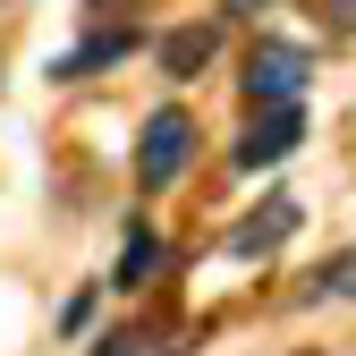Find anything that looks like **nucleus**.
<instances>
[{"mask_svg":"<svg viewBox=\"0 0 356 356\" xmlns=\"http://www.w3.org/2000/svg\"><path fill=\"white\" fill-rule=\"evenodd\" d=\"M187 161H195V119L178 111V102H161L153 119H145V145H136V178L161 195V187H178L187 178Z\"/></svg>","mask_w":356,"mask_h":356,"instance_id":"obj_1","label":"nucleus"},{"mask_svg":"<svg viewBox=\"0 0 356 356\" xmlns=\"http://www.w3.org/2000/svg\"><path fill=\"white\" fill-rule=\"evenodd\" d=\"M305 60L297 42H254V60H246V102L254 111H297V94H305Z\"/></svg>","mask_w":356,"mask_h":356,"instance_id":"obj_2","label":"nucleus"},{"mask_svg":"<svg viewBox=\"0 0 356 356\" xmlns=\"http://www.w3.org/2000/svg\"><path fill=\"white\" fill-rule=\"evenodd\" d=\"M136 51H145V26H136V17H127V26H94L76 51L51 60V76H60V85H85V76H102V68H127Z\"/></svg>","mask_w":356,"mask_h":356,"instance_id":"obj_3","label":"nucleus"},{"mask_svg":"<svg viewBox=\"0 0 356 356\" xmlns=\"http://www.w3.org/2000/svg\"><path fill=\"white\" fill-rule=\"evenodd\" d=\"M297 229H305V204H297V195H263V212H246L238 229H229V254H238V263H254V254H280Z\"/></svg>","mask_w":356,"mask_h":356,"instance_id":"obj_4","label":"nucleus"},{"mask_svg":"<svg viewBox=\"0 0 356 356\" xmlns=\"http://www.w3.org/2000/svg\"><path fill=\"white\" fill-rule=\"evenodd\" d=\"M297 136H305V111H254V127L238 136V153H229V170H272V161H289L297 153Z\"/></svg>","mask_w":356,"mask_h":356,"instance_id":"obj_5","label":"nucleus"},{"mask_svg":"<svg viewBox=\"0 0 356 356\" xmlns=\"http://www.w3.org/2000/svg\"><path fill=\"white\" fill-rule=\"evenodd\" d=\"M153 51H161V68H170V76H204V68H212V51H220V26H178V34H161V42H153Z\"/></svg>","mask_w":356,"mask_h":356,"instance_id":"obj_6","label":"nucleus"},{"mask_svg":"<svg viewBox=\"0 0 356 356\" xmlns=\"http://www.w3.org/2000/svg\"><path fill=\"white\" fill-rule=\"evenodd\" d=\"M153 263H161V238L145 229V220H127V246H119V289H145V280H153Z\"/></svg>","mask_w":356,"mask_h":356,"instance_id":"obj_7","label":"nucleus"},{"mask_svg":"<svg viewBox=\"0 0 356 356\" xmlns=\"http://www.w3.org/2000/svg\"><path fill=\"white\" fill-rule=\"evenodd\" d=\"M305 297H356V246H339L331 263L305 272Z\"/></svg>","mask_w":356,"mask_h":356,"instance_id":"obj_8","label":"nucleus"},{"mask_svg":"<svg viewBox=\"0 0 356 356\" xmlns=\"http://www.w3.org/2000/svg\"><path fill=\"white\" fill-rule=\"evenodd\" d=\"M314 26L348 42V34H356V0H314Z\"/></svg>","mask_w":356,"mask_h":356,"instance_id":"obj_9","label":"nucleus"},{"mask_svg":"<svg viewBox=\"0 0 356 356\" xmlns=\"http://www.w3.org/2000/svg\"><path fill=\"white\" fill-rule=\"evenodd\" d=\"M94 356H136V339H127V331H119V339H102Z\"/></svg>","mask_w":356,"mask_h":356,"instance_id":"obj_10","label":"nucleus"},{"mask_svg":"<svg viewBox=\"0 0 356 356\" xmlns=\"http://www.w3.org/2000/svg\"><path fill=\"white\" fill-rule=\"evenodd\" d=\"M85 9H136V0H85Z\"/></svg>","mask_w":356,"mask_h":356,"instance_id":"obj_11","label":"nucleus"}]
</instances>
